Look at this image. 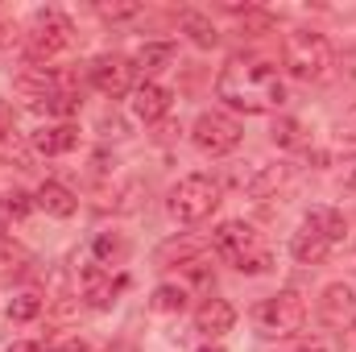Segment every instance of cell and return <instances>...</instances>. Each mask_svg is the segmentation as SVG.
<instances>
[{
    "label": "cell",
    "instance_id": "1",
    "mask_svg": "<svg viewBox=\"0 0 356 352\" xmlns=\"http://www.w3.org/2000/svg\"><path fill=\"white\" fill-rule=\"evenodd\" d=\"M216 95L241 112H253V116H266V112H277L282 99H286V88H282V75L277 67L266 63V58H253V54H232L216 79Z\"/></svg>",
    "mask_w": 356,
    "mask_h": 352
},
{
    "label": "cell",
    "instance_id": "2",
    "mask_svg": "<svg viewBox=\"0 0 356 352\" xmlns=\"http://www.w3.org/2000/svg\"><path fill=\"white\" fill-rule=\"evenodd\" d=\"M282 67L298 83H323L336 75V46L319 29H294L282 46Z\"/></svg>",
    "mask_w": 356,
    "mask_h": 352
},
{
    "label": "cell",
    "instance_id": "3",
    "mask_svg": "<svg viewBox=\"0 0 356 352\" xmlns=\"http://www.w3.org/2000/svg\"><path fill=\"white\" fill-rule=\"evenodd\" d=\"M211 241H216V253L228 265H236L241 273H266L269 265H273V253H269L266 237L253 224H245V220H224Z\"/></svg>",
    "mask_w": 356,
    "mask_h": 352
},
{
    "label": "cell",
    "instance_id": "4",
    "mask_svg": "<svg viewBox=\"0 0 356 352\" xmlns=\"http://www.w3.org/2000/svg\"><path fill=\"white\" fill-rule=\"evenodd\" d=\"M302 323H307V303L298 290H277L253 307V328L266 340H290L294 332H302Z\"/></svg>",
    "mask_w": 356,
    "mask_h": 352
},
{
    "label": "cell",
    "instance_id": "5",
    "mask_svg": "<svg viewBox=\"0 0 356 352\" xmlns=\"http://www.w3.org/2000/svg\"><path fill=\"white\" fill-rule=\"evenodd\" d=\"M220 207V182L207 175H186L170 186V216L178 224H203Z\"/></svg>",
    "mask_w": 356,
    "mask_h": 352
},
{
    "label": "cell",
    "instance_id": "6",
    "mask_svg": "<svg viewBox=\"0 0 356 352\" xmlns=\"http://www.w3.org/2000/svg\"><path fill=\"white\" fill-rule=\"evenodd\" d=\"M71 42H75L71 21H67L63 13L46 8V13H38V17H33L29 38H25V50H29V58H33V63H50V58H58Z\"/></svg>",
    "mask_w": 356,
    "mask_h": 352
},
{
    "label": "cell",
    "instance_id": "7",
    "mask_svg": "<svg viewBox=\"0 0 356 352\" xmlns=\"http://www.w3.org/2000/svg\"><path fill=\"white\" fill-rule=\"evenodd\" d=\"M241 137H245V129H241V120H232L228 112H203V116L195 120V129H191V141H195L203 154H211V158L232 154V150L241 145Z\"/></svg>",
    "mask_w": 356,
    "mask_h": 352
},
{
    "label": "cell",
    "instance_id": "8",
    "mask_svg": "<svg viewBox=\"0 0 356 352\" xmlns=\"http://www.w3.org/2000/svg\"><path fill=\"white\" fill-rule=\"evenodd\" d=\"M88 79L95 91H104V95H129L133 91V63L129 58H120V54H99L95 63L88 67Z\"/></svg>",
    "mask_w": 356,
    "mask_h": 352
},
{
    "label": "cell",
    "instance_id": "9",
    "mask_svg": "<svg viewBox=\"0 0 356 352\" xmlns=\"http://www.w3.org/2000/svg\"><path fill=\"white\" fill-rule=\"evenodd\" d=\"M79 286H83V298H88L95 311H108L112 303H116V290L124 286V278H112V269H104L99 262L83 265V273H79Z\"/></svg>",
    "mask_w": 356,
    "mask_h": 352
},
{
    "label": "cell",
    "instance_id": "10",
    "mask_svg": "<svg viewBox=\"0 0 356 352\" xmlns=\"http://www.w3.org/2000/svg\"><path fill=\"white\" fill-rule=\"evenodd\" d=\"M195 328H199L203 336L220 340V336H228V332L236 328V307H232L228 298H203L199 311H195Z\"/></svg>",
    "mask_w": 356,
    "mask_h": 352
},
{
    "label": "cell",
    "instance_id": "11",
    "mask_svg": "<svg viewBox=\"0 0 356 352\" xmlns=\"http://www.w3.org/2000/svg\"><path fill=\"white\" fill-rule=\"evenodd\" d=\"M170 91L162 88V83H141V88H133V116L137 120H145V125H154V120H162L166 112H170Z\"/></svg>",
    "mask_w": 356,
    "mask_h": 352
},
{
    "label": "cell",
    "instance_id": "12",
    "mask_svg": "<svg viewBox=\"0 0 356 352\" xmlns=\"http://www.w3.org/2000/svg\"><path fill=\"white\" fill-rule=\"evenodd\" d=\"M302 224H307V228H315L332 249L348 241V220H344V211H336V207H311Z\"/></svg>",
    "mask_w": 356,
    "mask_h": 352
},
{
    "label": "cell",
    "instance_id": "13",
    "mask_svg": "<svg viewBox=\"0 0 356 352\" xmlns=\"http://www.w3.org/2000/svg\"><path fill=\"white\" fill-rule=\"evenodd\" d=\"M33 207H42L46 216L67 220V216H75V211H79V199H75L63 182H42V186H38V195H33Z\"/></svg>",
    "mask_w": 356,
    "mask_h": 352
},
{
    "label": "cell",
    "instance_id": "14",
    "mask_svg": "<svg viewBox=\"0 0 356 352\" xmlns=\"http://www.w3.org/2000/svg\"><path fill=\"white\" fill-rule=\"evenodd\" d=\"M75 145H79V129H75V125H50V129L33 133V150L46 154V158H54V154H71Z\"/></svg>",
    "mask_w": 356,
    "mask_h": 352
},
{
    "label": "cell",
    "instance_id": "15",
    "mask_svg": "<svg viewBox=\"0 0 356 352\" xmlns=\"http://www.w3.org/2000/svg\"><path fill=\"white\" fill-rule=\"evenodd\" d=\"M319 315H323L327 323H344V315H356L353 290H348L344 282L323 286V294H319Z\"/></svg>",
    "mask_w": 356,
    "mask_h": 352
},
{
    "label": "cell",
    "instance_id": "16",
    "mask_svg": "<svg viewBox=\"0 0 356 352\" xmlns=\"http://www.w3.org/2000/svg\"><path fill=\"white\" fill-rule=\"evenodd\" d=\"M290 253H294V262H302V265H319V262H327V253H332V245L315 232V228H298L294 237H290Z\"/></svg>",
    "mask_w": 356,
    "mask_h": 352
},
{
    "label": "cell",
    "instance_id": "17",
    "mask_svg": "<svg viewBox=\"0 0 356 352\" xmlns=\"http://www.w3.org/2000/svg\"><path fill=\"white\" fill-rule=\"evenodd\" d=\"M129 63H133V75H145V83H149V75H158V71H166V67L175 63V46H170V42L141 46Z\"/></svg>",
    "mask_w": 356,
    "mask_h": 352
},
{
    "label": "cell",
    "instance_id": "18",
    "mask_svg": "<svg viewBox=\"0 0 356 352\" xmlns=\"http://www.w3.org/2000/svg\"><path fill=\"white\" fill-rule=\"evenodd\" d=\"M91 253H95L99 265H124L129 262V241H124L120 232H99V237L91 241Z\"/></svg>",
    "mask_w": 356,
    "mask_h": 352
},
{
    "label": "cell",
    "instance_id": "19",
    "mask_svg": "<svg viewBox=\"0 0 356 352\" xmlns=\"http://www.w3.org/2000/svg\"><path fill=\"white\" fill-rule=\"evenodd\" d=\"M182 29H186V33H191V42H195V46H203V50L220 42L216 25H211L207 17H199V13H182Z\"/></svg>",
    "mask_w": 356,
    "mask_h": 352
},
{
    "label": "cell",
    "instance_id": "20",
    "mask_svg": "<svg viewBox=\"0 0 356 352\" xmlns=\"http://www.w3.org/2000/svg\"><path fill=\"white\" fill-rule=\"evenodd\" d=\"M149 307H154V311H166V315L182 311V307H186V286H175V282L158 286V290H154V298H149Z\"/></svg>",
    "mask_w": 356,
    "mask_h": 352
},
{
    "label": "cell",
    "instance_id": "21",
    "mask_svg": "<svg viewBox=\"0 0 356 352\" xmlns=\"http://www.w3.org/2000/svg\"><path fill=\"white\" fill-rule=\"evenodd\" d=\"M25 265H29V253L13 241V237H0V273H25Z\"/></svg>",
    "mask_w": 356,
    "mask_h": 352
},
{
    "label": "cell",
    "instance_id": "22",
    "mask_svg": "<svg viewBox=\"0 0 356 352\" xmlns=\"http://www.w3.org/2000/svg\"><path fill=\"white\" fill-rule=\"evenodd\" d=\"M38 311H42V298H38V294H29V290H25V294H17V298L8 303V315H13L17 323H29V319H38Z\"/></svg>",
    "mask_w": 356,
    "mask_h": 352
},
{
    "label": "cell",
    "instance_id": "23",
    "mask_svg": "<svg viewBox=\"0 0 356 352\" xmlns=\"http://www.w3.org/2000/svg\"><path fill=\"white\" fill-rule=\"evenodd\" d=\"M282 178H286V170H282V166H269L261 178H253V182H249V191H253V195H266V191H273Z\"/></svg>",
    "mask_w": 356,
    "mask_h": 352
},
{
    "label": "cell",
    "instance_id": "24",
    "mask_svg": "<svg viewBox=\"0 0 356 352\" xmlns=\"http://www.w3.org/2000/svg\"><path fill=\"white\" fill-rule=\"evenodd\" d=\"M302 129H298V120H277V129H273V141H282V145H302V137H298Z\"/></svg>",
    "mask_w": 356,
    "mask_h": 352
},
{
    "label": "cell",
    "instance_id": "25",
    "mask_svg": "<svg viewBox=\"0 0 356 352\" xmlns=\"http://www.w3.org/2000/svg\"><path fill=\"white\" fill-rule=\"evenodd\" d=\"M336 71H340V75L356 88V46H348L344 54H336Z\"/></svg>",
    "mask_w": 356,
    "mask_h": 352
},
{
    "label": "cell",
    "instance_id": "26",
    "mask_svg": "<svg viewBox=\"0 0 356 352\" xmlns=\"http://www.w3.org/2000/svg\"><path fill=\"white\" fill-rule=\"evenodd\" d=\"M29 207H33V199H29V195H21V191H13V195L4 199V211H8V216H25Z\"/></svg>",
    "mask_w": 356,
    "mask_h": 352
},
{
    "label": "cell",
    "instance_id": "27",
    "mask_svg": "<svg viewBox=\"0 0 356 352\" xmlns=\"http://www.w3.org/2000/svg\"><path fill=\"white\" fill-rule=\"evenodd\" d=\"M99 13H104V17H112V21H120V17H137L141 8H137V4H104Z\"/></svg>",
    "mask_w": 356,
    "mask_h": 352
},
{
    "label": "cell",
    "instance_id": "28",
    "mask_svg": "<svg viewBox=\"0 0 356 352\" xmlns=\"http://www.w3.org/2000/svg\"><path fill=\"white\" fill-rule=\"evenodd\" d=\"M340 182H344L348 191H356V154H353V158H344V162H340Z\"/></svg>",
    "mask_w": 356,
    "mask_h": 352
},
{
    "label": "cell",
    "instance_id": "29",
    "mask_svg": "<svg viewBox=\"0 0 356 352\" xmlns=\"http://www.w3.org/2000/svg\"><path fill=\"white\" fill-rule=\"evenodd\" d=\"M13 133V104L8 99H0V141Z\"/></svg>",
    "mask_w": 356,
    "mask_h": 352
},
{
    "label": "cell",
    "instance_id": "30",
    "mask_svg": "<svg viewBox=\"0 0 356 352\" xmlns=\"http://www.w3.org/2000/svg\"><path fill=\"white\" fill-rule=\"evenodd\" d=\"M344 133H348V137H356V104L344 112Z\"/></svg>",
    "mask_w": 356,
    "mask_h": 352
},
{
    "label": "cell",
    "instance_id": "31",
    "mask_svg": "<svg viewBox=\"0 0 356 352\" xmlns=\"http://www.w3.org/2000/svg\"><path fill=\"white\" fill-rule=\"evenodd\" d=\"M8 352H50V349H42V344H33V340H21V344H13Z\"/></svg>",
    "mask_w": 356,
    "mask_h": 352
},
{
    "label": "cell",
    "instance_id": "32",
    "mask_svg": "<svg viewBox=\"0 0 356 352\" xmlns=\"http://www.w3.org/2000/svg\"><path fill=\"white\" fill-rule=\"evenodd\" d=\"M8 42H17V29H13V25H4V21H0V46H8Z\"/></svg>",
    "mask_w": 356,
    "mask_h": 352
},
{
    "label": "cell",
    "instance_id": "33",
    "mask_svg": "<svg viewBox=\"0 0 356 352\" xmlns=\"http://www.w3.org/2000/svg\"><path fill=\"white\" fill-rule=\"evenodd\" d=\"M199 352H224V349H199Z\"/></svg>",
    "mask_w": 356,
    "mask_h": 352
},
{
    "label": "cell",
    "instance_id": "34",
    "mask_svg": "<svg viewBox=\"0 0 356 352\" xmlns=\"http://www.w3.org/2000/svg\"><path fill=\"white\" fill-rule=\"evenodd\" d=\"M302 352H323V349H302Z\"/></svg>",
    "mask_w": 356,
    "mask_h": 352
}]
</instances>
